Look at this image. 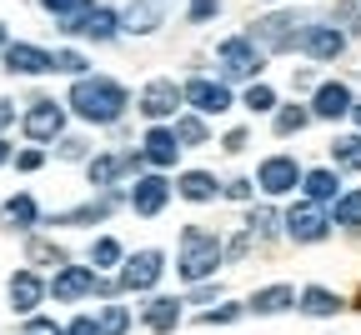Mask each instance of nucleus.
I'll use <instances>...</instances> for the list:
<instances>
[{
    "mask_svg": "<svg viewBox=\"0 0 361 335\" xmlns=\"http://www.w3.org/2000/svg\"><path fill=\"white\" fill-rule=\"evenodd\" d=\"M71 106H75V115L90 120V125H111V120L126 115V90H121L111 75H75Z\"/></svg>",
    "mask_w": 361,
    "mask_h": 335,
    "instance_id": "f257e3e1",
    "label": "nucleus"
},
{
    "mask_svg": "<svg viewBox=\"0 0 361 335\" xmlns=\"http://www.w3.org/2000/svg\"><path fill=\"white\" fill-rule=\"evenodd\" d=\"M180 246H186V255H180V275H186V280H206L221 265V241L206 235V230H196V225L180 235Z\"/></svg>",
    "mask_w": 361,
    "mask_h": 335,
    "instance_id": "f03ea898",
    "label": "nucleus"
},
{
    "mask_svg": "<svg viewBox=\"0 0 361 335\" xmlns=\"http://www.w3.org/2000/svg\"><path fill=\"white\" fill-rule=\"evenodd\" d=\"M61 20H66L61 25L66 35H85V40H111L116 35V11H106V6H75Z\"/></svg>",
    "mask_w": 361,
    "mask_h": 335,
    "instance_id": "7ed1b4c3",
    "label": "nucleus"
},
{
    "mask_svg": "<svg viewBox=\"0 0 361 335\" xmlns=\"http://www.w3.org/2000/svg\"><path fill=\"white\" fill-rule=\"evenodd\" d=\"M221 70L231 80H251L261 70V45L251 35H236V40H221Z\"/></svg>",
    "mask_w": 361,
    "mask_h": 335,
    "instance_id": "20e7f679",
    "label": "nucleus"
},
{
    "mask_svg": "<svg viewBox=\"0 0 361 335\" xmlns=\"http://www.w3.org/2000/svg\"><path fill=\"white\" fill-rule=\"evenodd\" d=\"M180 101H191L201 115H226V110H231V90H226L221 80L196 75V80H186V85H180Z\"/></svg>",
    "mask_w": 361,
    "mask_h": 335,
    "instance_id": "39448f33",
    "label": "nucleus"
},
{
    "mask_svg": "<svg viewBox=\"0 0 361 335\" xmlns=\"http://www.w3.org/2000/svg\"><path fill=\"white\" fill-rule=\"evenodd\" d=\"M56 301H80L90 291H101V275L90 270V265H56V280L45 285Z\"/></svg>",
    "mask_w": 361,
    "mask_h": 335,
    "instance_id": "423d86ee",
    "label": "nucleus"
},
{
    "mask_svg": "<svg viewBox=\"0 0 361 335\" xmlns=\"http://www.w3.org/2000/svg\"><path fill=\"white\" fill-rule=\"evenodd\" d=\"M251 40L261 45V51H296V40H301V20H296V15H271V20L251 25Z\"/></svg>",
    "mask_w": 361,
    "mask_h": 335,
    "instance_id": "0eeeda50",
    "label": "nucleus"
},
{
    "mask_svg": "<svg viewBox=\"0 0 361 335\" xmlns=\"http://www.w3.org/2000/svg\"><path fill=\"white\" fill-rule=\"evenodd\" d=\"M296 180H301L296 156H271V160H261V170H256V185L266 190V196H286V190H296Z\"/></svg>",
    "mask_w": 361,
    "mask_h": 335,
    "instance_id": "6e6552de",
    "label": "nucleus"
},
{
    "mask_svg": "<svg viewBox=\"0 0 361 335\" xmlns=\"http://www.w3.org/2000/svg\"><path fill=\"white\" fill-rule=\"evenodd\" d=\"M326 230H331V220L316 210V201H311V206H291V210H286V235H291V241H301V246L326 241Z\"/></svg>",
    "mask_w": 361,
    "mask_h": 335,
    "instance_id": "1a4fd4ad",
    "label": "nucleus"
},
{
    "mask_svg": "<svg viewBox=\"0 0 361 335\" xmlns=\"http://www.w3.org/2000/svg\"><path fill=\"white\" fill-rule=\"evenodd\" d=\"M296 45H301L311 61H336V56L346 51V35H341L336 25H306Z\"/></svg>",
    "mask_w": 361,
    "mask_h": 335,
    "instance_id": "9d476101",
    "label": "nucleus"
},
{
    "mask_svg": "<svg viewBox=\"0 0 361 335\" xmlns=\"http://www.w3.org/2000/svg\"><path fill=\"white\" fill-rule=\"evenodd\" d=\"M20 125H25V135H30V140H56V135H61V125H66V110H61L56 101H35V106L25 110V120H20Z\"/></svg>",
    "mask_w": 361,
    "mask_h": 335,
    "instance_id": "9b49d317",
    "label": "nucleus"
},
{
    "mask_svg": "<svg viewBox=\"0 0 361 335\" xmlns=\"http://www.w3.org/2000/svg\"><path fill=\"white\" fill-rule=\"evenodd\" d=\"M161 270H166L161 251H141L135 260H126V275H121V285H126V291H151V285L161 280Z\"/></svg>",
    "mask_w": 361,
    "mask_h": 335,
    "instance_id": "f8f14e48",
    "label": "nucleus"
},
{
    "mask_svg": "<svg viewBox=\"0 0 361 335\" xmlns=\"http://www.w3.org/2000/svg\"><path fill=\"white\" fill-rule=\"evenodd\" d=\"M176 106H180V90H176V80H151V85L141 90V115H151V120L176 115Z\"/></svg>",
    "mask_w": 361,
    "mask_h": 335,
    "instance_id": "ddd939ff",
    "label": "nucleus"
},
{
    "mask_svg": "<svg viewBox=\"0 0 361 335\" xmlns=\"http://www.w3.org/2000/svg\"><path fill=\"white\" fill-rule=\"evenodd\" d=\"M6 70L11 75H45V70H51V51H40V45H11L6 40Z\"/></svg>",
    "mask_w": 361,
    "mask_h": 335,
    "instance_id": "4468645a",
    "label": "nucleus"
},
{
    "mask_svg": "<svg viewBox=\"0 0 361 335\" xmlns=\"http://www.w3.org/2000/svg\"><path fill=\"white\" fill-rule=\"evenodd\" d=\"M311 115H316V120H341V115H351V90H346L341 80H326L322 90H316Z\"/></svg>",
    "mask_w": 361,
    "mask_h": 335,
    "instance_id": "2eb2a0df",
    "label": "nucleus"
},
{
    "mask_svg": "<svg viewBox=\"0 0 361 335\" xmlns=\"http://www.w3.org/2000/svg\"><path fill=\"white\" fill-rule=\"evenodd\" d=\"M166 196H171V185H166L161 175H141V180H135V190H130V210H135V215H156V210L166 206Z\"/></svg>",
    "mask_w": 361,
    "mask_h": 335,
    "instance_id": "dca6fc26",
    "label": "nucleus"
},
{
    "mask_svg": "<svg viewBox=\"0 0 361 335\" xmlns=\"http://www.w3.org/2000/svg\"><path fill=\"white\" fill-rule=\"evenodd\" d=\"M40 301H45V280L35 270H16L11 275V305L16 310H35Z\"/></svg>",
    "mask_w": 361,
    "mask_h": 335,
    "instance_id": "f3484780",
    "label": "nucleus"
},
{
    "mask_svg": "<svg viewBox=\"0 0 361 335\" xmlns=\"http://www.w3.org/2000/svg\"><path fill=\"white\" fill-rule=\"evenodd\" d=\"M176 156H180L176 135H171L166 125H156V130L146 135V151H141V160H151V165H176Z\"/></svg>",
    "mask_w": 361,
    "mask_h": 335,
    "instance_id": "a211bd4d",
    "label": "nucleus"
},
{
    "mask_svg": "<svg viewBox=\"0 0 361 335\" xmlns=\"http://www.w3.org/2000/svg\"><path fill=\"white\" fill-rule=\"evenodd\" d=\"M166 6H171V0H135V6H130V15H126V30H156L161 20H166Z\"/></svg>",
    "mask_w": 361,
    "mask_h": 335,
    "instance_id": "6ab92c4d",
    "label": "nucleus"
},
{
    "mask_svg": "<svg viewBox=\"0 0 361 335\" xmlns=\"http://www.w3.org/2000/svg\"><path fill=\"white\" fill-rule=\"evenodd\" d=\"M286 305H296V291H291V285H266V291L251 296V310H256V315H281Z\"/></svg>",
    "mask_w": 361,
    "mask_h": 335,
    "instance_id": "aec40b11",
    "label": "nucleus"
},
{
    "mask_svg": "<svg viewBox=\"0 0 361 335\" xmlns=\"http://www.w3.org/2000/svg\"><path fill=\"white\" fill-rule=\"evenodd\" d=\"M141 315H146V325H151V330H161V335L180 325V305H176L171 296H156V301H151V305H146Z\"/></svg>",
    "mask_w": 361,
    "mask_h": 335,
    "instance_id": "412c9836",
    "label": "nucleus"
},
{
    "mask_svg": "<svg viewBox=\"0 0 361 335\" xmlns=\"http://www.w3.org/2000/svg\"><path fill=\"white\" fill-rule=\"evenodd\" d=\"M301 180H306V201H316V206H322V201H336V196H341V180H336L331 170H306Z\"/></svg>",
    "mask_w": 361,
    "mask_h": 335,
    "instance_id": "4be33fe9",
    "label": "nucleus"
},
{
    "mask_svg": "<svg viewBox=\"0 0 361 335\" xmlns=\"http://www.w3.org/2000/svg\"><path fill=\"white\" fill-rule=\"evenodd\" d=\"M301 310L306 315H336L341 310V296H331L326 285H311V291H301Z\"/></svg>",
    "mask_w": 361,
    "mask_h": 335,
    "instance_id": "5701e85b",
    "label": "nucleus"
},
{
    "mask_svg": "<svg viewBox=\"0 0 361 335\" xmlns=\"http://www.w3.org/2000/svg\"><path fill=\"white\" fill-rule=\"evenodd\" d=\"M331 160H336V170H361V135L331 140Z\"/></svg>",
    "mask_w": 361,
    "mask_h": 335,
    "instance_id": "b1692460",
    "label": "nucleus"
},
{
    "mask_svg": "<svg viewBox=\"0 0 361 335\" xmlns=\"http://www.w3.org/2000/svg\"><path fill=\"white\" fill-rule=\"evenodd\" d=\"M180 196H186V201H216V180L206 175V170H191V175H180Z\"/></svg>",
    "mask_w": 361,
    "mask_h": 335,
    "instance_id": "393cba45",
    "label": "nucleus"
},
{
    "mask_svg": "<svg viewBox=\"0 0 361 335\" xmlns=\"http://www.w3.org/2000/svg\"><path fill=\"white\" fill-rule=\"evenodd\" d=\"M6 220L20 225V230H30V225H40V210H35L30 196H11V201H6Z\"/></svg>",
    "mask_w": 361,
    "mask_h": 335,
    "instance_id": "a878e982",
    "label": "nucleus"
},
{
    "mask_svg": "<svg viewBox=\"0 0 361 335\" xmlns=\"http://www.w3.org/2000/svg\"><path fill=\"white\" fill-rule=\"evenodd\" d=\"M331 225H361V190H356V196H336Z\"/></svg>",
    "mask_w": 361,
    "mask_h": 335,
    "instance_id": "bb28decb",
    "label": "nucleus"
},
{
    "mask_svg": "<svg viewBox=\"0 0 361 335\" xmlns=\"http://www.w3.org/2000/svg\"><path fill=\"white\" fill-rule=\"evenodd\" d=\"M126 325H130V310H126V305H106V315L96 320L101 335H126Z\"/></svg>",
    "mask_w": 361,
    "mask_h": 335,
    "instance_id": "cd10ccee",
    "label": "nucleus"
},
{
    "mask_svg": "<svg viewBox=\"0 0 361 335\" xmlns=\"http://www.w3.org/2000/svg\"><path fill=\"white\" fill-rule=\"evenodd\" d=\"M171 135H176V146H206V125H201V120H191V115H186V120H176V130H171Z\"/></svg>",
    "mask_w": 361,
    "mask_h": 335,
    "instance_id": "c85d7f7f",
    "label": "nucleus"
},
{
    "mask_svg": "<svg viewBox=\"0 0 361 335\" xmlns=\"http://www.w3.org/2000/svg\"><path fill=\"white\" fill-rule=\"evenodd\" d=\"M311 125V110H301V106H286L281 115H276V130L281 135H296V130H306Z\"/></svg>",
    "mask_w": 361,
    "mask_h": 335,
    "instance_id": "c756f323",
    "label": "nucleus"
},
{
    "mask_svg": "<svg viewBox=\"0 0 361 335\" xmlns=\"http://www.w3.org/2000/svg\"><path fill=\"white\" fill-rule=\"evenodd\" d=\"M121 260V246L111 241V235H106V241H96V246H90V265H96V270H111Z\"/></svg>",
    "mask_w": 361,
    "mask_h": 335,
    "instance_id": "7c9ffc66",
    "label": "nucleus"
},
{
    "mask_svg": "<svg viewBox=\"0 0 361 335\" xmlns=\"http://www.w3.org/2000/svg\"><path fill=\"white\" fill-rule=\"evenodd\" d=\"M51 70H61V75H85V56H80V51H56V56H51Z\"/></svg>",
    "mask_w": 361,
    "mask_h": 335,
    "instance_id": "2f4dec72",
    "label": "nucleus"
},
{
    "mask_svg": "<svg viewBox=\"0 0 361 335\" xmlns=\"http://www.w3.org/2000/svg\"><path fill=\"white\" fill-rule=\"evenodd\" d=\"M241 106H246V110H256V115H266L271 106H276V95H271V85H251Z\"/></svg>",
    "mask_w": 361,
    "mask_h": 335,
    "instance_id": "473e14b6",
    "label": "nucleus"
},
{
    "mask_svg": "<svg viewBox=\"0 0 361 335\" xmlns=\"http://www.w3.org/2000/svg\"><path fill=\"white\" fill-rule=\"evenodd\" d=\"M30 260H40V265H66V255H61L56 246H45V241H30Z\"/></svg>",
    "mask_w": 361,
    "mask_h": 335,
    "instance_id": "72a5a7b5",
    "label": "nucleus"
},
{
    "mask_svg": "<svg viewBox=\"0 0 361 335\" xmlns=\"http://www.w3.org/2000/svg\"><path fill=\"white\" fill-rule=\"evenodd\" d=\"M211 15H221V0H191V25H201Z\"/></svg>",
    "mask_w": 361,
    "mask_h": 335,
    "instance_id": "f704fd0d",
    "label": "nucleus"
},
{
    "mask_svg": "<svg viewBox=\"0 0 361 335\" xmlns=\"http://www.w3.org/2000/svg\"><path fill=\"white\" fill-rule=\"evenodd\" d=\"M20 335H66V330H61L56 320H45V315H35V320H25V330H20Z\"/></svg>",
    "mask_w": 361,
    "mask_h": 335,
    "instance_id": "c9c22d12",
    "label": "nucleus"
},
{
    "mask_svg": "<svg viewBox=\"0 0 361 335\" xmlns=\"http://www.w3.org/2000/svg\"><path fill=\"white\" fill-rule=\"evenodd\" d=\"M236 315H241L236 305H221V310H206V315H201V325H231Z\"/></svg>",
    "mask_w": 361,
    "mask_h": 335,
    "instance_id": "e433bc0d",
    "label": "nucleus"
},
{
    "mask_svg": "<svg viewBox=\"0 0 361 335\" xmlns=\"http://www.w3.org/2000/svg\"><path fill=\"white\" fill-rule=\"evenodd\" d=\"M66 335H101V330H96V315H75V320L66 325Z\"/></svg>",
    "mask_w": 361,
    "mask_h": 335,
    "instance_id": "4c0bfd02",
    "label": "nucleus"
},
{
    "mask_svg": "<svg viewBox=\"0 0 361 335\" xmlns=\"http://www.w3.org/2000/svg\"><path fill=\"white\" fill-rule=\"evenodd\" d=\"M226 196H231V201H246V196H251V180H231V185H226Z\"/></svg>",
    "mask_w": 361,
    "mask_h": 335,
    "instance_id": "58836bf2",
    "label": "nucleus"
},
{
    "mask_svg": "<svg viewBox=\"0 0 361 335\" xmlns=\"http://www.w3.org/2000/svg\"><path fill=\"white\" fill-rule=\"evenodd\" d=\"M40 6L51 11V15H66V11H75V0H40Z\"/></svg>",
    "mask_w": 361,
    "mask_h": 335,
    "instance_id": "ea45409f",
    "label": "nucleus"
},
{
    "mask_svg": "<svg viewBox=\"0 0 361 335\" xmlns=\"http://www.w3.org/2000/svg\"><path fill=\"white\" fill-rule=\"evenodd\" d=\"M40 160H45V156H40V151H20V160H16V165H20V170H35V165H40Z\"/></svg>",
    "mask_w": 361,
    "mask_h": 335,
    "instance_id": "a19ab883",
    "label": "nucleus"
},
{
    "mask_svg": "<svg viewBox=\"0 0 361 335\" xmlns=\"http://www.w3.org/2000/svg\"><path fill=\"white\" fill-rule=\"evenodd\" d=\"M226 151H246V130H231V135H226Z\"/></svg>",
    "mask_w": 361,
    "mask_h": 335,
    "instance_id": "79ce46f5",
    "label": "nucleus"
},
{
    "mask_svg": "<svg viewBox=\"0 0 361 335\" xmlns=\"http://www.w3.org/2000/svg\"><path fill=\"white\" fill-rule=\"evenodd\" d=\"M6 125H16V106H11V101H0V130H6Z\"/></svg>",
    "mask_w": 361,
    "mask_h": 335,
    "instance_id": "37998d69",
    "label": "nucleus"
},
{
    "mask_svg": "<svg viewBox=\"0 0 361 335\" xmlns=\"http://www.w3.org/2000/svg\"><path fill=\"white\" fill-rule=\"evenodd\" d=\"M11 160V146H6V140H0V165H6Z\"/></svg>",
    "mask_w": 361,
    "mask_h": 335,
    "instance_id": "c03bdc74",
    "label": "nucleus"
},
{
    "mask_svg": "<svg viewBox=\"0 0 361 335\" xmlns=\"http://www.w3.org/2000/svg\"><path fill=\"white\" fill-rule=\"evenodd\" d=\"M351 115H356V125H361V101H351Z\"/></svg>",
    "mask_w": 361,
    "mask_h": 335,
    "instance_id": "a18cd8bd",
    "label": "nucleus"
},
{
    "mask_svg": "<svg viewBox=\"0 0 361 335\" xmlns=\"http://www.w3.org/2000/svg\"><path fill=\"white\" fill-rule=\"evenodd\" d=\"M0 45H6V25H0Z\"/></svg>",
    "mask_w": 361,
    "mask_h": 335,
    "instance_id": "49530a36",
    "label": "nucleus"
}]
</instances>
